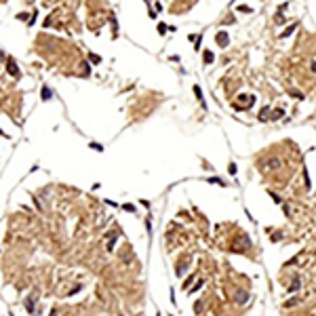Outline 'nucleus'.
Listing matches in <instances>:
<instances>
[{"instance_id":"1a4fd4ad","label":"nucleus","mask_w":316,"mask_h":316,"mask_svg":"<svg viewBox=\"0 0 316 316\" xmlns=\"http://www.w3.org/2000/svg\"><path fill=\"white\" fill-rule=\"evenodd\" d=\"M299 287H301V280H299V278H295V280L291 282V287H289V293H293V291H297V289H299Z\"/></svg>"},{"instance_id":"0eeeda50","label":"nucleus","mask_w":316,"mask_h":316,"mask_svg":"<svg viewBox=\"0 0 316 316\" xmlns=\"http://www.w3.org/2000/svg\"><path fill=\"white\" fill-rule=\"evenodd\" d=\"M202 57H204V63L209 65V63H213V59H215V55H213V51H204V55H202Z\"/></svg>"},{"instance_id":"f03ea898","label":"nucleus","mask_w":316,"mask_h":316,"mask_svg":"<svg viewBox=\"0 0 316 316\" xmlns=\"http://www.w3.org/2000/svg\"><path fill=\"white\" fill-rule=\"evenodd\" d=\"M215 40H217V44H219V47H228V42H230V38H228V32L219 30V32H217V36H215Z\"/></svg>"},{"instance_id":"cd10ccee","label":"nucleus","mask_w":316,"mask_h":316,"mask_svg":"<svg viewBox=\"0 0 316 316\" xmlns=\"http://www.w3.org/2000/svg\"><path fill=\"white\" fill-rule=\"evenodd\" d=\"M48 316H57V310L53 308V310H51V314H48Z\"/></svg>"},{"instance_id":"9b49d317","label":"nucleus","mask_w":316,"mask_h":316,"mask_svg":"<svg viewBox=\"0 0 316 316\" xmlns=\"http://www.w3.org/2000/svg\"><path fill=\"white\" fill-rule=\"evenodd\" d=\"M122 211H127V213H135V204H131V202H124V204H122Z\"/></svg>"},{"instance_id":"bb28decb","label":"nucleus","mask_w":316,"mask_h":316,"mask_svg":"<svg viewBox=\"0 0 316 316\" xmlns=\"http://www.w3.org/2000/svg\"><path fill=\"white\" fill-rule=\"evenodd\" d=\"M310 70H312V72H314V74H316V59H314V61H312V65H310Z\"/></svg>"},{"instance_id":"5701e85b","label":"nucleus","mask_w":316,"mask_h":316,"mask_svg":"<svg viewBox=\"0 0 316 316\" xmlns=\"http://www.w3.org/2000/svg\"><path fill=\"white\" fill-rule=\"evenodd\" d=\"M238 11H242V13H253V9H249V6H238Z\"/></svg>"},{"instance_id":"20e7f679","label":"nucleus","mask_w":316,"mask_h":316,"mask_svg":"<svg viewBox=\"0 0 316 316\" xmlns=\"http://www.w3.org/2000/svg\"><path fill=\"white\" fill-rule=\"evenodd\" d=\"M234 299L238 301V304H246V299H249V293H246V291H238V293L234 295Z\"/></svg>"},{"instance_id":"ddd939ff","label":"nucleus","mask_w":316,"mask_h":316,"mask_svg":"<svg viewBox=\"0 0 316 316\" xmlns=\"http://www.w3.org/2000/svg\"><path fill=\"white\" fill-rule=\"evenodd\" d=\"M299 301H301L299 297H293L291 301H287V304H284V308H293V305H297V304H299Z\"/></svg>"},{"instance_id":"6e6552de","label":"nucleus","mask_w":316,"mask_h":316,"mask_svg":"<svg viewBox=\"0 0 316 316\" xmlns=\"http://www.w3.org/2000/svg\"><path fill=\"white\" fill-rule=\"evenodd\" d=\"M51 97H53V91H51L48 86H42V99H44V101H48Z\"/></svg>"},{"instance_id":"412c9836","label":"nucleus","mask_w":316,"mask_h":316,"mask_svg":"<svg viewBox=\"0 0 316 316\" xmlns=\"http://www.w3.org/2000/svg\"><path fill=\"white\" fill-rule=\"evenodd\" d=\"M228 173H230V175H236V164H234V162L228 166Z\"/></svg>"},{"instance_id":"6ab92c4d","label":"nucleus","mask_w":316,"mask_h":316,"mask_svg":"<svg viewBox=\"0 0 316 316\" xmlns=\"http://www.w3.org/2000/svg\"><path fill=\"white\" fill-rule=\"evenodd\" d=\"M166 32H169V27L164 23H158V34H166Z\"/></svg>"},{"instance_id":"f3484780","label":"nucleus","mask_w":316,"mask_h":316,"mask_svg":"<svg viewBox=\"0 0 316 316\" xmlns=\"http://www.w3.org/2000/svg\"><path fill=\"white\" fill-rule=\"evenodd\" d=\"M268 114H270V110H268V107H263L261 114H259V120H268Z\"/></svg>"},{"instance_id":"dca6fc26","label":"nucleus","mask_w":316,"mask_h":316,"mask_svg":"<svg viewBox=\"0 0 316 316\" xmlns=\"http://www.w3.org/2000/svg\"><path fill=\"white\" fill-rule=\"evenodd\" d=\"M89 61H93V63H101V57L95 55V53H91V55H89Z\"/></svg>"},{"instance_id":"f257e3e1","label":"nucleus","mask_w":316,"mask_h":316,"mask_svg":"<svg viewBox=\"0 0 316 316\" xmlns=\"http://www.w3.org/2000/svg\"><path fill=\"white\" fill-rule=\"evenodd\" d=\"M118 234H120V228L110 230V232L105 234V249H107V251H114V245H116V240H118Z\"/></svg>"},{"instance_id":"423d86ee","label":"nucleus","mask_w":316,"mask_h":316,"mask_svg":"<svg viewBox=\"0 0 316 316\" xmlns=\"http://www.w3.org/2000/svg\"><path fill=\"white\" fill-rule=\"evenodd\" d=\"M194 95L198 97V101L202 103V107H207V103H204V97H202V91H200V86H198V84L194 86Z\"/></svg>"},{"instance_id":"a211bd4d","label":"nucleus","mask_w":316,"mask_h":316,"mask_svg":"<svg viewBox=\"0 0 316 316\" xmlns=\"http://www.w3.org/2000/svg\"><path fill=\"white\" fill-rule=\"evenodd\" d=\"M202 284H204V280H198L196 284H194V287H192V289H190V293H196V291L200 289V287H202Z\"/></svg>"},{"instance_id":"aec40b11","label":"nucleus","mask_w":316,"mask_h":316,"mask_svg":"<svg viewBox=\"0 0 316 316\" xmlns=\"http://www.w3.org/2000/svg\"><path fill=\"white\" fill-rule=\"evenodd\" d=\"M270 198H274V202H278V204H280V202H282V198H280V196H278V194H274V192L270 194Z\"/></svg>"},{"instance_id":"a878e982","label":"nucleus","mask_w":316,"mask_h":316,"mask_svg":"<svg viewBox=\"0 0 316 316\" xmlns=\"http://www.w3.org/2000/svg\"><path fill=\"white\" fill-rule=\"evenodd\" d=\"M282 211H284V215H289V213H291V209H289V204H282Z\"/></svg>"},{"instance_id":"7ed1b4c3","label":"nucleus","mask_w":316,"mask_h":316,"mask_svg":"<svg viewBox=\"0 0 316 316\" xmlns=\"http://www.w3.org/2000/svg\"><path fill=\"white\" fill-rule=\"evenodd\" d=\"M6 70H9V74H11V76H15V78H19V74H21V72H19V68L15 65V61H13V59H9Z\"/></svg>"},{"instance_id":"f8f14e48","label":"nucleus","mask_w":316,"mask_h":316,"mask_svg":"<svg viewBox=\"0 0 316 316\" xmlns=\"http://www.w3.org/2000/svg\"><path fill=\"white\" fill-rule=\"evenodd\" d=\"M293 30H295V23L289 25V27H287V30H284V32L280 34V38H287V36H291V34H293Z\"/></svg>"},{"instance_id":"4be33fe9","label":"nucleus","mask_w":316,"mask_h":316,"mask_svg":"<svg viewBox=\"0 0 316 316\" xmlns=\"http://www.w3.org/2000/svg\"><path fill=\"white\" fill-rule=\"evenodd\" d=\"M291 95L295 97V99H304V95H301V93H297V91H291Z\"/></svg>"},{"instance_id":"2eb2a0df","label":"nucleus","mask_w":316,"mask_h":316,"mask_svg":"<svg viewBox=\"0 0 316 316\" xmlns=\"http://www.w3.org/2000/svg\"><path fill=\"white\" fill-rule=\"evenodd\" d=\"M89 148H91V150H95V152H103V145H101V143H91Z\"/></svg>"},{"instance_id":"4468645a","label":"nucleus","mask_w":316,"mask_h":316,"mask_svg":"<svg viewBox=\"0 0 316 316\" xmlns=\"http://www.w3.org/2000/svg\"><path fill=\"white\" fill-rule=\"evenodd\" d=\"M207 181H209V183H215V186H225L219 177H211V179H207Z\"/></svg>"},{"instance_id":"c85d7f7f","label":"nucleus","mask_w":316,"mask_h":316,"mask_svg":"<svg viewBox=\"0 0 316 316\" xmlns=\"http://www.w3.org/2000/svg\"><path fill=\"white\" fill-rule=\"evenodd\" d=\"M0 135H2V137H6V133H2V131H0Z\"/></svg>"},{"instance_id":"9d476101","label":"nucleus","mask_w":316,"mask_h":316,"mask_svg":"<svg viewBox=\"0 0 316 316\" xmlns=\"http://www.w3.org/2000/svg\"><path fill=\"white\" fill-rule=\"evenodd\" d=\"M282 114H284V110H280V107H278V110H274V112H272V120H278V118H282Z\"/></svg>"},{"instance_id":"39448f33","label":"nucleus","mask_w":316,"mask_h":316,"mask_svg":"<svg viewBox=\"0 0 316 316\" xmlns=\"http://www.w3.org/2000/svg\"><path fill=\"white\" fill-rule=\"evenodd\" d=\"M268 169H272V171L280 169V158H270V160H268Z\"/></svg>"},{"instance_id":"b1692460","label":"nucleus","mask_w":316,"mask_h":316,"mask_svg":"<svg viewBox=\"0 0 316 316\" xmlns=\"http://www.w3.org/2000/svg\"><path fill=\"white\" fill-rule=\"evenodd\" d=\"M145 228H148V232L152 234V221H150V219H145Z\"/></svg>"},{"instance_id":"393cba45","label":"nucleus","mask_w":316,"mask_h":316,"mask_svg":"<svg viewBox=\"0 0 316 316\" xmlns=\"http://www.w3.org/2000/svg\"><path fill=\"white\" fill-rule=\"evenodd\" d=\"M194 278H196V276H194V274H192V276H190V278H187V280L183 282V289H186V287H187V284H190V282H192V280H194Z\"/></svg>"}]
</instances>
